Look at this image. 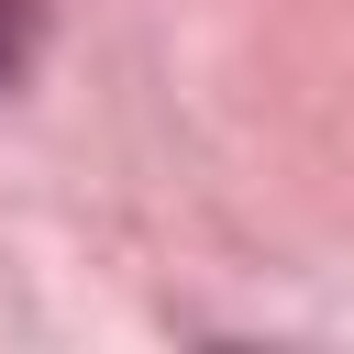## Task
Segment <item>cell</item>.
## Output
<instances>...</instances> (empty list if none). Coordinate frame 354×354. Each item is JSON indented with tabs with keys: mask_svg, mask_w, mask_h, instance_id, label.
<instances>
[{
	"mask_svg": "<svg viewBox=\"0 0 354 354\" xmlns=\"http://www.w3.org/2000/svg\"><path fill=\"white\" fill-rule=\"evenodd\" d=\"M22 55H33V0H0V88L22 77Z\"/></svg>",
	"mask_w": 354,
	"mask_h": 354,
	"instance_id": "1",
	"label": "cell"
}]
</instances>
